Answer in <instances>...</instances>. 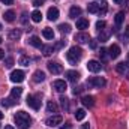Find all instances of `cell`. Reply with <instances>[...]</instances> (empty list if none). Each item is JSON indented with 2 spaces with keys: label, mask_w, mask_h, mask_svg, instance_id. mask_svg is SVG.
Segmentation results:
<instances>
[{
  "label": "cell",
  "mask_w": 129,
  "mask_h": 129,
  "mask_svg": "<svg viewBox=\"0 0 129 129\" xmlns=\"http://www.w3.org/2000/svg\"><path fill=\"white\" fill-rule=\"evenodd\" d=\"M64 44H66V41H60V42H57V44H56V47H54V50H60Z\"/></svg>",
  "instance_id": "cell-39"
},
{
  "label": "cell",
  "mask_w": 129,
  "mask_h": 129,
  "mask_svg": "<svg viewBox=\"0 0 129 129\" xmlns=\"http://www.w3.org/2000/svg\"><path fill=\"white\" fill-rule=\"evenodd\" d=\"M47 17H48V20L50 21H56L57 18H59V9L57 8H50L48 9V12H47Z\"/></svg>",
  "instance_id": "cell-13"
},
{
  "label": "cell",
  "mask_w": 129,
  "mask_h": 129,
  "mask_svg": "<svg viewBox=\"0 0 129 129\" xmlns=\"http://www.w3.org/2000/svg\"><path fill=\"white\" fill-rule=\"evenodd\" d=\"M77 29H80V30H86V29H89V20H86V18H80V20H77Z\"/></svg>",
  "instance_id": "cell-15"
},
{
  "label": "cell",
  "mask_w": 129,
  "mask_h": 129,
  "mask_svg": "<svg viewBox=\"0 0 129 129\" xmlns=\"http://www.w3.org/2000/svg\"><path fill=\"white\" fill-rule=\"evenodd\" d=\"M87 69L90 71V72H99L101 69H102V64H101V62H98V60H89L87 62Z\"/></svg>",
  "instance_id": "cell-8"
},
{
  "label": "cell",
  "mask_w": 129,
  "mask_h": 129,
  "mask_svg": "<svg viewBox=\"0 0 129 129\" xmlns=\"http://www.w3.org/2000/svg\"><path fill=\"white\" fill-rule=\"evenodd\" d=\"M27 42H29L30 45H33L35 48H42V42H41V39H39L38 36H32Z\"/></svg>",
  "instance_id": "cell-19"
},
{
  "label": "cell",
  "mask_w": 129,
  "mask_h": 129,
  "mask_svg": "<svg viewBox=\"0 0 129 129\" xmlns=\"http://www.w3.org/2000/svg\"><path fill=\"white\" fill-rule=\"evenodd\" d=\"M53 51H54V47H53V45H42V53H44V56H45V57L51 56V54H53Z\"/></svg>",
  "instance_id": "cell-23"
},
{
  "label": "cell",
  "mask_w": 129,
  "mask_h": 129,
  "mask_svg": "<svg viewBox=\"0 0 129 129\" xmlns=\"http://www.w3.org/2000/svg\"><path fill=\"white\" fill-rule=\"evenodd\" d=\"M107 53H108V50H105V48H101V51H99V56H101V59L102 60H107Z\"/></svg>",
  "instance_id": "cell-34"
},
{
  "label": "cell",
  "mask_w": 129,
  "mask_h": 129,
  "mask_svg": "<svg viewBox=\"0 0 129 129\" xmlns=\"http://www.w3.org/2000/svg\"><path fill=\"white\" fill-rule=\"evenodd\" d=\"M5 129H14V126H11V125H6V126H5Z\"/></svg>",
  "instance_id": "cell-48"
},
{
  "label": "cell",
  "mask_w": 129,
  "mask_h": 129,
  "mask_svg": "<svg viewBox=\"0 0 129 129\" xmlns=\"http://www.w3.org/2000/svg\"><path fill=\"white\" fill-rule=\"evenodd\" d=\"M3 57H5V51H3V50H0V60H2Z\"/></svg>",
  "instance_id": "cell-46"
},
{
  "label": "cell",
  "mask_w": 129,
  "mask_h": 129,
  "mask_svg": "<svg viewBox=\"0 0 129 129\" xmlns=\"http://www.w3.org/2000/svg\"><path fill=\"white\" fill-rule=\"evenodd\" d=\"M84 117H86V111H84L83 108H80V110L75 111V119H77V120H83Z\"/></svg>",
  "instance_id": "cell-30"
},
{
  "label": "cell",
  "mask_w": 129,
  "mask_h": 129,
  "mask_svg": "<svg viewBox=\"0 0 129 129\" xmlns=\"http://www.w3.org/2000/svg\"><path fill=\"white\" fill-rule=\"evenodd\" d=\"M0 44H2V38H0Z\"/></svg>",
  "instance_id": "cell-53"
},
{
  "label": "cell",
  "mask_w": 129,
  "mask_h": 129,
  "mask_svg": "<svg viewBox=\"0 0 129 129\" xmlns=\"http://www.w3.org/2000/svg\"><path fill=\"white\" fill-rule=\"evenodd\" d=\"M12 64H14V59H12V57H8V59L5 60V66H6V68H12Z\"/></svg>",
  "instance_id": "cell-35"
},
{
  "label": "cell",
  "mask_w": 129,
  "mask_h": 129,
  "mask_svg": "<svg viewBox=\"0 0 129 129\" xmlns=\"http://www.w3.org/2000/svg\"><path fill=\"white\" fill-rule=\"evenodd\" d=\"M44 3H45V0H33V6H41Z\"/></svg>",
  "instance_id": "cell-41"
},
{
  "label": "cell",
  "mask_w": 129,
  "mask_h": 129,
  "mask_svg": "<svg viewBox=\"0 0 129 129\" xmlns=\"http://www.w3.org/2000/svg\"><path fill=\"white\" fill-rule=\"evenodd\" d=\"M128 63H129V53H128Z\"/></svg>",
  "instance_id": "cell-51"
},
{
  "label": "cell",
  "mask_w": 129,
  "mask_h": 129,
  "mask_svg": "<svg viewBox=\"0 0 129 129\" xmlns=\"http://www.w3.org/2000/svg\"><path fill=\"white\" fill-rule=\"evenodd\" d=\"M60 104H62V107H63L64 110H68V98L62 96L60 98Z\"/></svg>",
  "instance_id": "cell-36"
},
{
  "label": "cell",
  "mask_w": 129,
  "mask_h": 129,
  "mask_svg": "<svg viewBox=\"0 0 129 129\" xmlns=\"http://www.w3.org/2000/svg\"><path fill=\"white\" fill-rule=\"evenodd\" d=\"M0 30H2V24H0Z\"/></svg>",
  "instance_id": "cell-52"
},
{
  "label": "cell",
  "mask_w": 129,
  "mask_h": 129,
  "mask_svg": "<svg viewBox=\"0 0 129 129\" xmlns=\"http://www.w3.org/2000/svg\"><path fill=\"white\" fill-rule=\"evenodd\" d=\"M59 29H60V32L62 33H69L71 32V26H69V24H60Z\"/></svg>",
  "instance_id": "cell-32"
},
{
  "label": "cell",
  "mask_w": 129,
  "mask_h": 129,
  "mask_svg": "<svg viewBox=\"0 0 129 129\" xmlns=\"http://www.w3.org/2000/svg\"><path fill=\"white\" fill-rule=\"evenodd\" d=\"M18 102V99H14V98H6V99H2V105L3 107H12V105H15Z\"/></svg>",
  "instance_id": "cell-21"
},
{
  "label": "cell",
  "mask_w": 129,
  "mask_h": 129,
  "mask_svg": "<svg viewBox=\"0 0 129 129\" xmlns=\"http://www.w3.org/2000/svg\"><path fill=\"white\" fill-rule=\"evenodd\" d=\"M81 129H90V126H89V123H86V125H83V126H81Z\"/></svg>",
  "instance_id": "cell-47"
},
{
  "label": "cell",
  "mask_w": 129,
  "mask_h": 129,
  "mask_svg": "<svg viewBox=\"0 0 129 129\" xmlns=\"http://www.w3.org/2000/svg\"><path fill=\"white\" fill-rule=\"evenodd\" d=\"M75 41H77V42H80V44H86V42H89V41H90V36H89L87 33H84V32L77 33V35H75Z\"/></svg>",
  "instance_id": "cell-14"
},
{
  "label": "cell",
  "mask_w": 129,
  "mask_h": 129,
  "mask_svg": "<svg viewBox=\"0 0 129 129\" xmlns=\"http://www.w3.org/2000/svg\"><path fill=\"white\" fill-rule=\"evenodd\" d=\"M2 119H3V113L0 111V120H2Z\"/></svg>",
  "instance_id": "cell-50"
},
{
  "label": "cell",
  "mask_w": 129,
  "mask_h": 129,
  "mask_svg": "<svg viewBox=\"0 0 129 129\" xmlns=\"http://www.w3.org/2000/svg\"><path fill=\"white\" fill-rule=\"evenodd\" d=\"M21 23H23V24H27V14H26V12L21 14Z\"/></svg>",
  "instance_id": "cell-40"
},
{
  "label": "cell",
  "mask_w": 129,
  "mask_h": 129,
  "mask_svg": "<svg viewBox=\"0 0 129 129\" xmlns=\"http://www.w3.org/2000/svg\"><path fill=\"white\" fill-rule=\"evenodd\" d=\"M105 80L104 78H101V77H90L89 80H87V86L89 87H104L105 86Z\"/></svg>",
  "instance_id": "cell-4"
},
{
  "label": "cell",
  "mask_w": 129,
  "mask_h": 129,
  "mask_svg": "<svg viewBox=\"0 0 129 129\" xmlns=\"http://www.w3.org/2000/svg\"><path fill=\"white\" fill-rule=\"evenodd\" d=\"M123 20H125V12H117V14H116V18H114L116 26H120V24L123 23Z\"/></svg>",
  "instance_id": "cell-27"
},
{
  "label": "cell",
  "mask_w": 129,
  "mask_h": 129,
  "mask_svg": "<svg viewBox=\"0 0 129 129\" xmlns=\"http://www.w3.org/2000/svg\"><path fill=\"white\" fill-rule=\"evenodd\" d=\"M116 69H117V72L122 74V75L128 74V64H125V63H119L117 66H116Z\"/></svg>",
  "instance_id": "cell-26"
},
{
  "label": "cell",
  "mask_w": 129,
  "mask_h": 129,
  "mask_svg": "<svg viewBox=\"0 0 129 129\" xmlns=\"http://www.w3.org/2000/svg\"><path fill=\"white\" fill-rule=\"evenodd\" d=\"M8 38H9V39H12V41H17V39H20V38H21V30H18V29H14V30H11V32L8 33Z\"/></svg>",
  "instance_id": "cell-20"
},
{
  "label": "cell",
  "mask_w": 129,
  "mask_h": 129,
  "mask_svg": "<svg viewBox=\"0 0 129 129\" xmlns=\"http://www.w3.org/2000/svg\"><path fill=\"white\" fill-rule=\"evenodd\" d=\"M105 26H107V23H105V21H101V20H99V21L96 23V29L99 30V32H102V30L105 29Z\"/></svg>",
  "instance_id": "cell-33"
},
{
  "label": "cell",
  "mask_w": 129,
  "mask_h": 129,
  "mask_svg": "<svg viewBox=\"0 0 129 129\" xmlns=\"http://www.w3.org/2000/svg\"><path fill=\"white\" fill-rule=\"evenodd\" d=\"M26 102H27V105H29L30 108L36 110V111L41 108V98L36 96V95H29L27 99H26Z\"/></svg>",
  "instance_id": "cell-3"
},
{
  "label": "cell",
  "mask_w": 129,
  "mask_h": 129,
  "mask_svg": "<svg viewBox=\"0 0 129 129\" xmlns=\"http://www.w3.org/2000/svg\"><path fill=\"white\" fill-rule=\"evenodd\" d=\"M64 75H66L68 81H71V83H77V81L80 80V74H78L77 71H66Z\"/></svg>",
  "instance_id": "cell-10"
},
{
  "label": "cell",
  "mask_w": 129,
  "mask_h": 129,
  "mask_svg": "<svg viewBox=\"0 0 129 129\" xmlns=\"http://www.w3.org/2000/svg\"><path fill=\"white\" fill-rule=\"evenodd\" d=\"M18 62H20V64H23V66H29V63H30V59H29L27 56H21Z\"/></svg>",
  "instance_id": "cell-31"
},
{
  "label": "cell",
  "mask_w": 129,
  "mask_h": 129,
  "mask_svg": "<svg viewBox=\"0 0 129 129\" xmlns=\"http://www.w3.org/2000/svg\"><path fill=\"white\" fill-rule=\"evenodd\" d=\"M81 102H83V105H84L86 108H92V107L95 105V98L90 96V95H86V96L81 98Z\"/></svg>",
  "instance_id": "cell-12"
},
{
  "label": "cell",
  "mask_w": 129,
  "mask_h": 129,
  "mask_svg": "<svg viewBox=\"0 0 129 129\" xmlns=\"http://www.w3.org/2000/svg\"><path fill=\"white\" fill-rule=\"evenodd\" d=\"M44 80H45V72L36 71V72L33 74V81H35V83H42Z\"/></svg>",
  "instance_id": "cell-17"
},
{
  "label": "cell",
  "mask_w": 129,
  "mask_h": 129,
  "mask_svg": "<svg viewBox=\"0 0 129 129\" xmlns=\"http://www.w3.org/2000/svg\"><path fill=\"white\" fill-rule=\"evenodd\" d=\"M48 69H50V72L51 74H60L62 71H63V68H62V64H59V63H56V62H50L48 63Z\"/></svg>",
  "instance_id": "cell-11"
},
{
  "label": "cell",
  "mask_w": 129,
  "mask_h": 129,
  "mask_svg": "<svg viewBox=\"0 0 129 129\" xmlns=\"http://www.w3.org/2000/svg\"><path fill=\"white\" fill-rule=\"evenodd\" d=\"M87 11H89L90 14H98V12L101 11V6H99V5H96V3H89Z\"/></svg>",
  "instance_id": "cell-25"
},
{
  "label": "cell",
  "mask_w": 129,
  "mask_h": 129,
  "mask_svg": "<svg viewBox=\"0 0 129 129\" xmlns=\"http://www.w3.org/2000/svg\"><path fill=\"white\" fill-rule=\"evenodd\" d=\"M42 36H44L45 39H53V38H54V30L50 29V27H45V29L42 30Z\"/></svg>",
  "instance_id": "cell-22"
},
{
  "label": "cell",
  "mask_w": 129,
  "mask_h": 129,
  "mask_svg": "<svg viewBox=\"0 0 129 129\" xmlns=\"http://www.w3.org/2000/svg\"><path fill=\"white\" fill-rule=\"evenodd\" d=\"M81 57H83V50H81V47H77V45L71 47L69 51L66 53V59L71 64H77L81 60Z\"/></svg>",
  "instance_id": "cell-2"
},
{
  "label": "cell",
  "mask_w": 129,
  "mask_h": 129,
  "mask_svg": "<svg viewBox=\"0 0 129 129\" xmlns=\"http://www.w3.org/2000/svg\"><path fill=\"white\" fill-rule=\"evenodd\" d=\"M108 53H110V57L111 59H117L120 56V47L117 44H113L110 48H108Z\"/></svg>",
  "instance_id": "cell-9"
},
{
  "label": "cell",
  "mask_w": 129,
  "mask_h": 129,
  "mask_svg": "<svg viewBox=\"0 0 129 129\" xmlns=\"http://www.w3.org/2000/svg\"><path fill=\"white\" fill-rule=\"evenodd\" d=\"M24 72L23 71H20V69H17V71H12V74H11V81L12 83H23L24 81Z\"/></svg>",
  "instance_id": "cell-5"
},
{
  "label": "cell",
  "mask_w": 129,
  "mask_h": 129,
  "mask_svg": "<svg viewBox=\"0 0 129 129\" xmlns=\"http://www.w3.org/2000/svg\"><path fill=\"white\" fill-rule=\"evenodd\" d=\"M113 2H114V3H122L123 0H113Z\"/></svg>",
  "instance_id": "cell-49"
},
{
  "label": "cell",
  "mask_w": 129,
  "mask_h": 129,
  "mask_svg": "<svg viewBox=\"0 0 129 129\" xmlns=\"http://www.w3.org/2000/svg\"><path fill=\"white\" fill-rule=\"evenodd\" d=\"M60 129H72V126H71L69 123H66V125H63V126H60Z\"/></svg>",
  "instance_id": "cell-44"
},
{
  "label": "cell",
  "mask_w": 129,
  "mask_h": 129,
  "mask_svg": "<svg viewBox=\"0 0 129 129\" xmlns=\"http://www.w3.org/2000/svg\"><path fill=\"white\" fill-rule=\"evenodd\" d=\"M2 3H5V5H12L14 3V0H0Z\"/></svg>",
  "instance_id": "cell-43"
},
{
  "label": "cell",
  "mask_w": 129,
  "mask_h": 129,
  "mask_svg": "<svg viewBox=\"0 0 129 129\" xmlns=\"http://www.w3.org/2000/svg\"><path fill=\"white\" fill-rule=\"evenodd\" d=\"M108 39V33H102V35H99V41L101 42H105Z\"/></svg>",
  "instance_id": "cell-38"
},
{
  "label": "cell",
  "mask_w": 129,
  "mask_h": 129,
  "mask_svg": "<svg viewBox=\"0 0 129 129\" xmlns=\"http://www.w3.org/2000/svg\"><path fill=\"white\" fill-rule=\"evenodd\" d=\"M80 15H81V8L72 6V8L69 9V18H77V17H80Z\"/></svg>",
  "instance_id": "cell-16"
},
{
  "label": "cell",
  "mask_w": 129,
  "mask_h": 129,
  "mask_svg": "<svg viewBox=\"0 0 129 129\" xmlns=\"http://www.w3.org/2000/svg\"><path fill=\"white\" fill-rule=\"evenodd\" d=\"M14 119H15V123H17L18 129H29L30 125H32V119L26 111H18L14 116Z\"/></svg>",
  "instance_id": "cell-1"
},
{
  "label": "cell",
  "mask_w": 129,
  "mask_h": 129,
  "mask_svg": "<svg viewBox=\"0 0 129 129\" xmlns=\"http://www.w3.org/2000/svg\"><path fill=\"white\" fill-rule=\"evenodd\" d=\"M89 44H90V48H92V50H96V47H98L96 39H90V41H89Z\"/></svg>",
  "instance_id": "cell-37"
},
{
  "label": "cell",
  "mask_w": 129,
  "mask_h": 129,
  "mask_svg": "<svg viewBox=\"0 0 129 129\" xmlns=\"http://www.w3.org/2000/svg\"><path fill=\"white\" fill-rule=\"evenodd\" d=\"M0 128H2V126H0Z\"/></svg>",
  "instance_id": "cell-54"
},
{
  "label": "cell",
  "mask_w": 129,
  "mask_h": 129,
  "mask_svg": "<svg viewBox=\"0 0 129 129\" xmlns=\"http://www.w3.org/2000/svg\"><path fill=\"white\" fill-rule=\"evenodd\" d=\"M21 93H23V87H14L11 90V96L14 98V99H18V98L21 96Z\"/></svg>",
  "instance_id": "cell-24"
},
{
  "label": "cell",
  "mask_w": 129,
  "mask_h": 129,
  "mask_svg": "<svg viewBox=\"0 0 129 129\" xmlns=\"http://www.w3.org/2000/svg\"><path fill=\"white\" fill-rule=\"evenodd\" d=\"M3 18H5V21L12 23V21L15 20V12H14L12 9H9V11H6V12L3 14Z\"/></svg>",
  "instance_id": "cell-18"
},
{
  "label": "cell",
  "mask_w": 129,
  "mask_h": 129,
  "mask_svg": "<svg viewBox=\"0 0 129 129\" xmlns=\"http://www.w3.org/2000/svg\"><path fill=\"white\" fill-rule=\"evenodd\" d=\"M32 20L35 23H41V20H42V14H41V11H33L32 12Z\"/></svg>",
  "instance_id": "cell-29"
},
{
  "label": "cell",
  "mask_w": 129,
  "mask_h": 129,
  "mask_svg": "<svg viewBox=\"0 0 129 129\" xmlns=\"http://www.w3.org/2000/svg\"><path fill=\"white\" fill-rule=\"evenodd\" d=\"M125 35H126V38H129V26L125 29Z\"/></svg>",
  "instance_id": "cell-45"
},
{
  "label": "cell",
  "mask_w": 129,
  "mask_h": 129,
  "mask_svg": "<svg viewBox=\"0 0 129 129\" xmlns=\"http://www.w3.org/2000/svg\"><path fill=\"white\" fill-rule=\"evenodd\" d=\"M81 90H83V87H75V90H74V95H78V93H81Z\"/></svg>",
  "instance_id": "cell-42"
},
{
  "label": "cell",
  "mask_w": 129,
  "mask_h": 129,
  "mask_svg": "<svg viewBox=\"0 0 129 129\" xmlns=\"http://www.w3.org/2000/svg\"><path fill=\"white\" fill-rule=\"evenodd\" d=\"M57 110H59V108H57V104H54L53 101H50V102L47 104V111H48V113H57Z\"/></svg>",
  "instance_id": "cell-28"
},
{
  "label": "cell",
  "mask_w": 129,
  "mask_h": 129,
  "mask_svg": "<svg viewBox=\"0 0 129 129\" xmlns=\"http://www.w3.org/2000/svg\"><path fill=\"white\" fill-rule=\"evenodd\" d=\"M53 87H54L59 93H63V92H66V89H68V84H66L64 80H56V81L53 83Z\"/></svg>",
  "instance_id": "cell-7"
},
{
  "label": "cell",
  "mask_w": 129,
  "mask_h": 129,
  "mask_svg": "<svg viewBox=\"0 0 129 129\" xmlns=\"http://www.w3.org/2000/svg\"><path fill=\"white\" fill-rule=\"evenodd\" d=\"M62 122H63V117H62V116H59V114H56V116H51V117H48L45 123H47L48 126L54 128V126H57V125H62Z\"/></svg>",
  "instance_id": "cell-6"
}]
</instances>
